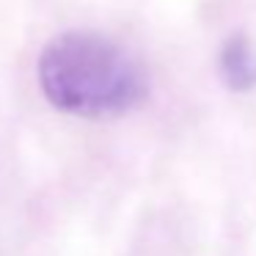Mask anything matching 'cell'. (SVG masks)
<instances>
[{
  "label": "cell",
  "instance_id": "1",
  "mask_svg": "<svg viewBox=\"0 0 256 256\" xmlns=\"http://www.w3.org/2000/svg\"><path fill=\"white\" fill-rule=\"evenodd\" d=\"M36 74L50 105L86 118L132 110L149 88L140 64L122 44L88 30L56 36L42 50Z\"/></svg>",
  "mask_w": 256,
  "mask_h": 256
},
{
  "label": "cell",
  "instance_id": "2",
  "mask_svg": "<svg viewBox=\"0 0 256 256\" xmlns=\"http://www.w3.org/2000/svg\"><path fill=\"white\" fill-rule=\"evenodd\" d=\"M220 74L232 91H250L256 86V52L245 36H232L223 44Z\"/></svg>",
  "mask_w": 256,
  "mask_h": 256
}]
</instances>
